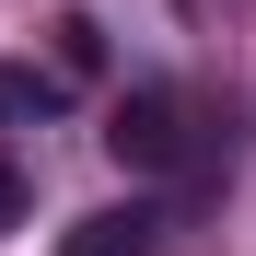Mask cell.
<instances>
[{"label":"cell","instance_id":"3957f363","mask_svg":"<svg viewBox=\"0 0 256 256\" xmlns=\"http://www.w3.org/2000/svg\"><path fill=\"white\" fill-rule=\"evenodd\" d=\"M47 70H58V82H105V24H94V12H58V24H47Z\"/></svg>","mask_w":256,"mask_h":256},{"label":"cell","instance_id":"277c9868","mask_svg":"<svg viewBox=\"0 0 256 256\" xmlns=\"http://www.w3.org/2000/svg\"><path fill=\"white\" fill-rule=\"evenodd\" d=\"M24 210H35V186H24V163H12V152H0V244L24 233Z\"/></svg>","mask_w":256,"mask_h":256},{"label":"cell","instance_id":"6da1fadb","mask_svg":"<svg viewBox=\"0 0 256 256\" xmlns=\"http://www.w3.org/2000/svg\"><path fill=\"white\" fill-rule=\"evenodd\" d=\"M163 233H175L163 198H105V210H82V222L58 233V256H152Z\"/></svg>","mask_w":256,"mask_h":256},{"label":"cell","instance_id":"7a4b0ae2","mask_svg":"<svg viewBox=\"0 0 256 256\" xmlns=\"http://www.w3.org/2000/svg\"><path fill=\"white\" fill-rule=\"evenodd\" d=\"M70 105V82L58 70H35V58H0V128H47Z\"/></svg>","mask_w":256,"mask_h":256},{"label":"cell","instance_id":"5b68a950","mask_svg":"<svg viewBox=\"0 0 256 256\" xmlns=\"http://www.w3.org/2000/svg\"><path fill=\"white\" fill-rule=\"evenodd\" d=\"M175 12H186V24H198V35H222V24H233V12H244V0H175Z\"/></svg>","mask_w":256,"mask_h":256}]
</instances>
